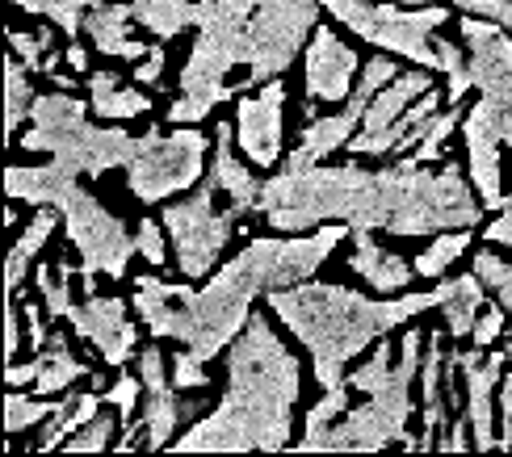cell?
<instances>
[{"mask_svg": "<svg viewBox=\"0 0 512 457\" xmlns=\"http://www.w3.org/2000/svg\"><path fill=\"white\" fill-rule=\"evenodd\" d=\"M256 214L273 231H315L324 223H349L353 231H458L479 227L483 202L458 160L429 172L416 151L399 156L391 168L357 164H311L303 172H277L261 185Z\"/></svg>", "mask_w": 512, "mask_h": 457, "instance_id": "6da1fadb", "label": "cell"}, {"mask_svg": "<svg viewBox=\"0 0 512 457\" xmlns=\"http://www.w3.org/2000/svg\"><path fill=\"white\" fill-rule=\"evenodd\" d=\"M298 361L256 311L227 353V395L206 420L177 437L181 453H277L290 445Z\"/></svg>", "mask_w": 512, "mask_h": 457, "instance_id": "7a4b0ae2", "label": "cell"}, {"mask_svg": "<svg viewBox=\"0 0 512 457\" xmlns=\"http://www.w3.org/2000/svg\"><path fill=\"white\" fill-rule=\"evenodd\" d=\"M349 231H353L349 223H324V231H311V235L252 239L231 265H223V273L206 277V286L194 298L177 302L164 336L181 340V348H189L202 361L219 357L252 319L256 294H269L277 286H298V281L315 277L319 265L340 248V239Z\"/></svg>", "mask_w": 512, "mask_h": 457, "instance_id": "3957f363", "label": "cell"}, {"mask_svg": "<svg viewBox=\"0 0 512 457\" xmlns=\"http://www.w3.org/2000/svg\"><path fill=\"white\" fill-rule=\"evenodd\" d=\"M441 298H445V277L429 294H399V298H366L349 286H336V281L307 277L298 286L269 290V311L311 353L319 386L336 390V386H349L345 365L361 348H370L374 340L395 332L399 323L441 307Z\"/></svg>", "mask_w": 512, "mask_h": 457, "instance_id": "277c9868", "label": "cell"}, {"mask_svg": "<svg viewBox=\"0 0 512 457\" xmlns=\"http://www.w3.org/2000/svg\"><path fill=\"white\" fill-rule=\"evenodd\" d=\"M21 151H47L55 164L97 181L110 168L131 164L139 151V139H131L126 130L89 126V105L59 89L47 97H34L30 130L21 135Z\"/></svg>", "mask_w": 512, "mask_h": 457, "instance_id": "5b68a950", "label": "cell"}, {"mask_svg": "<svg viewBox=\"0 0 512 457\" xmlns=\"http://www.w3.org/2000/svg\"><path fill=\"white\" fill-rule=\"evenodd\" d=\"M420 344L424 336L412 328L403 332L399 344V361L387 386H378L374 395L361 403L357 411H349L340 424L328 428L324 449L328 453H378L387 445H403V449H420V437H408V420H412V378L420 361Z\"/></svg>", "mask_w": 512, "mask_h": 457, "instance_id": "8992f818", "label": "cell"}, {"mask_svg": "<svg viewBox=\"0 0 512 457\" xmlns=\"http://www.w3.org/2000/svg\"><path fill=\"white\" fill-rule=\"evenodd\" d=\"M51 206L63 214V231H68L76 252L84 256V265H80L84 298L93 294L101 273L122 281L126 269H131V256L139 252V244H135V235L126 231V223L118 219V214H110L89 189L80 185V172H68V177L59 181Z\"/></svg>", "mask_w": 512, "mask_h": 457, "instance_id": "52a82bcc", "label": "cell"}, {"mask_svg": "<svg viewBox=\"0 0 512 457\" xmlns=\"http://www.w3.org/2000/svg\"><path fill=\"white\" fill-rule=\"evenodd\" d=\"M340 26L353 30L361 42H370L378 51H391L420 63L429 72H441L437 55V30L450 21L445 5H378V0H332L324 5Z\"/></svg>", "mask_w": 512, "mask_h": 457, "instance_id": "ba28073f", "label": "cell"}, {"mask_svg": "<svg viewBox=\"0 0 512 457\" xmlns=\"http://www.w3.org/2000/svg\"><path fill=\"white\" fill-rule=\"evenodd\" d=\"M215 193L219 185L215 181H198L194 193H189L185 202H173L164 206V231H168V244H173V260L185 281H206L215 273L219 256L227 248L231 231L240 223V206H231L223 214H215Z\"/></svg>", "mask_w": 512, "mask_h": 457, "instance_id": "9c48e42d", "label": "cell"}, {"mask_svg": "<svg viewBox=\"0 0 512 457\" xmlns=\"http://www.w3.org/2000/svg\"><path fill=\"white\" fill-rule=\"evenodd\" d=\"M206 172V135L194 126L160 135L152 126L147 135H139L135 160L126 164V189L135 193L143 206H156L173 193H185L202 181Z\"/></svg>", "mask_w": 512, "mask_h": 457, "instance_id": "30bf717a", "label": "cell"}, {"mask_svg": "<svg viewBox=\"0 0 512 457\" xmlns=\"http://www.w3.org/2000/svg\"><path fill=\"white\" fill-rule=\"evenodd\" d=\"M319 9L324 0H265L248 21V80L244 89H261V84L277 80L294 55L307 51V42L319 26Z\"/></svg>", "mask_w": 512, "mask_h": 457, "instance_id": "8fae6325", "label": "cell"}, {"mask_svg": "<svg viewBox=\"0 0 512 457\" xmlns=\"http://www.w3.org/2000/svg\"><path fill=\"white\" fill-rule=\"evenodd\" d=\"M462 139H466V168H471V185L479 193L483 210H504L508 193L500 185V151H504V139H500V105L492 93H483L471 114L462 118Z\"/></svg>", "mask_w": 512, "mask_h": 457, "instance_id": "7c38bea8", "label": "cell"}, {"mask_svg": "<svg viewBox=\"0 0 512 457\" xmlns=\"http://www.w3.org/2000/svg\"><path fill=\"white\" fill-rule=\"evenodd\" d=\"M282 114H286V89L282 80H269L256 89V97H240L236 105V143L248 164L269 168L282 160Z\"/></svg>", "mask_w": 512, "mask_h": 457, "instance_id": "4fadbf2b", "label": "cell"}, {"mask_svg": "<svg viewBox=\"0 0 512 457\" xmlns=\"http://www.w3.org/2000/svg\"><path fill=\"white\" fill-rule=\"evenodd\" d=\"M72 332L80 340H89L105 365H126L131 357H139V328L126 319V302L122 298H97L89 294L72 311Z\"/></svg>", "mask_w": 512, "mask_h": 457, "instance_id": "5bb4252c", "label": "cell"}, {"mask_svg": "<svg viewBox=\"0 0 512 457\" xmlns=\"http://www.w3.org/2000/svg\"><path fill=\"white\" fill-rule=\"evenodd\" d=\"M361 72V59L353 47L336 38V30L315 26L307 51H303V84L307 101H349L353 76Z\"/></svg>", "mask_w": 512, "mask_h": 457, "instance_id": "9a60e30c", "label": "cell"}, {"mask_svg": "<svg viewBox=\"0 0 512 457\" xmlns=\"http://www.w3.org/2000/svg\"><path fill=\"white\" fill-rule=\"evenodd\" d=\"M429 89H433L429 68L395 76L387 89H382V93L370 101V110L361 114L357 135L349 139V151H353V156H387V135H391V126L403 118V110H408L416 97H424Z\"/></svg>", "mask_w": 512, "mask_h": 457, "instance_id": "2e32d148", "label": "cell"}, {"mask_svg": "<svg viewBox=\"0 0 512 457\" xmlns=\"http://www.w3.org/2000/svg\"><path fill=\"white\" fill-rule=\"evenodd\" d=\"M168 361L160 353V344H147L139 353V378H143V449H164L173 445L177 424H181V399L177 382H168Z\"/></svg>", "mask_w": 512, "mask_h": 457, "instance_id": "e0dca14e", "label": "cell"}, {"mask_svg": "<svg viewBox=\"0 0 512 457\" xmlns=\"http://www.w3.org/2000/svg\"><path fill=\"white\" fill-rule=\"evenodd\" d=\"M458 365H462V378H466V416H471V437H475V449L479 453H492L500 449V437H496V424H492V390H500V378H504V365H508V353L487 357V348H466V353H454Z\"/></svg>", "mask_w": 512, "mask_h": 457, "instance_id": "ac0fdd59", "label": "cell"}, {"mask_svg": "<svg viewBox=\"0 0 512 457\" xmlns=\"http://www.w3.org/2000/svg\"><path fill=\"white\" fill-rule=\"evenodd\" d=\"M462 42H466V76L483 93L500 80H512V34L500 26L496 17L466 13L458 21Z\"/></svg>", "mask_w": 512, "mask_h": 457, "instance_id": "d6986e66", "label": "cell"}, {"mask_svg": "<svg viewBox=\"0 0 512 457\" xmlns=\"http://www.w3.org/2000/svg\"><path fill=\"white\" fill-rule=\"evenodd\" d=\"M131 21H135V5H122V0H114V5H110V0H101V5H93L89 17H84V30H89L93 47L105 59L135 63V59H143L152 47L131 34Z\"/></svg>", "mask_w": 512, "mask_h": 457, "instance_id": "ffe728a7", "label": "cell"}, {"mask_svg": "<svg viewBox=\"0 0 512 457\" xmlns=\"http://www.w3.org/2000/svg\"><path fill=\"white\" fill-rule=\"evenodd\" d=\"M349 269L370 281L378 294H403L408 290V281L416 277V265H408L399 252L382 248L374 231H353V252H349Z\"/></svg>", "mask_w": 512, "mask_h": 457, "instance_id": "44dd1931", "label": "cell"}, {"mask_svg": "<svg viewBox=\"0 0 512 457\" xmlns=\"http://www.w3.org/2000/svg\"><path fill=\"white\" fill-rule=\"evenodd\" d=\"M210 181H215L231 206H240L244 214L256 210V198H261V185L265 181H256V172L248 164L236 160V126H219V139H215V164H210Z\"/></svg>", "mask_w": 512, "mask_h": 457, "instance_id": "7402d4cb", "label": "cell"}, {"mask_svg": "<svg viewBox=\"0 0 512 457\" xmlns=\"http://www.w3.org/2000/svg\"><path fill=\"white\" fill-rule=\"evenodd\" d=\"M487 307V286L483 277L471 269V273H458V277H445V298H441V315H445V332L454 340L471 336L475 332V319L479 311Z\"/></svg>", "mask_w": 512, "mask_h": 457, "instance_id": "603a6c76", "label": "cell"}, {"mask_svg": "<svg viewBox=\"0 0 512 457\" xmlns=\"http://www.w3.org/2000/svg\"><path fill=\"white\" fill-rule=\"evenodd\" d=\"M89 105L93 114L105 122H126V118H139L152 110V97L135 84H122L118 72H93L89 76Z\"/></svg>", "mask_w": 512, "mask_h": 457, "instance_id": "cb8c5ba5", "label": "cell"}, {"mask_svg": "<svg viewBox=\"0 0 512 457\" xmlns=\"http://www.w3.org/2000/svg\"><path fill=\"white\" fill-rule=\"evenodd\" d=\"M101 403H105V395H93V390H84V395H63L59 407L51 411L47 420H42V441H38L34 449H38V453L63 449V441H68L72 432H80L84 424L97 416Z\"/></svg>", "mask_w": 512, "mask_h": 457, "instance_id": "d4e9b609", "label": "cell"}, {"mask_svg": "<svg viewBox=\"0 0 512 457\" xmlns=\"http://www.w3.org/2000/svg\"><path fill=\"white\" fill-rule=\"evenodd\" d=\"M441 336L445 332H433L429 344H424V437H420V449H437V432H441V420H445V353H441Z\"/></svg>", "mask_w": 512, "mask_h": 457, "instance_id": "484cf974", "label": "cell"}, {"mask_svg": "<svg viewBox=\"0 0 512 457\" xmlns=\"http://www.w3.org/2000/svg\"><path fill=\"white\" fill-rule=\"evenodd\" d=\"M80 378H89V365L72 357L68 336L51 332L47 348H42V374H38L34 390L38 395H63V390H68L72 382H80Z\"/></svg>", "mask_w": 512, "mask_h": 457, "instance_id": "4316f807", "label": "cell"}, {"mask_svg": "<svg viewBox=\"0 0 512 457\" xmlns=\"http://www.w3.org/2000/svg\"><path fill=\"white\" fill-rule=\"evenodd\" d=\"M51 235H55V206H38V214L30 219V227L21 231V239H17L13 252H9V265H5V290H9V294H17L21 277H26V269H30V260L38 256V248L47 244Z\"/></svg>", "mask_w": 512, "mask_h": 457, "instance_id": "83f0119b", "label": "cell"}, {"mask_svg": "<svg viewBox=\"0 0 512 457\" xmlns=\"http://www.w3.org/2000/svg\"><path fill=\"white\" fill-rule=\"evenodd\" d=\"M441 89H429L424 97H416L408 110H403V118L391 126V135H387V156H403V151H416L420 139H424V130H429V122L437 118V105H441Z\"/></svg>", "mask_w": 512, "mask_h": 457, "instance_id": "f1b7e54d", "label": "cell"}, {"mask_svg": "<svg viewBox=\"0 0 512 457\" xmlns=\"http://www.w3.org/2000/svg\"><path fill=\"white\" fill-rule=\"evenodd\" d=\"M135 21L156 38H177L185 26H194V0H131Z\"/></svg>", "mask_w": 512, "mask_h": 457, "instance_id": "f546056e", "label": "cell"}, {"mask_svg": "<svg viewBox=\"0 0 512 457\" xmlns=\"http://www.w3.org/2000/svg\"><path fill=\"white\" fill-rule=\"evenodd\" d=\"M72 260L68 256H55V269L51 265H38V273H34V281H38V294H42V302H47V315H51V323L55 319H72V311H76V302H72Z\"/></svg>", "mask_w": 512, "mask_h": 457, "instance_id": "4dcf8cb0", "label": "cell"}, {"mask_svg": "<svg viewBox=\"0 0 512 457\" xmlns=\"http://www.w3.org/2000/svg\"><path fill=\"white\" fill-rule=\"evenodd\" d=\"M349 390L353 386H336V390H324V399H319L311 411H307V428H303V441H298L294 449H303V453H315V449H324V437H328V428L345 416L349 411Z\"/></svg>", "mask_w": 512, "mask_h": 457, "instance_id": "1f68e13d", "label": "cell"}, {"mask_svg": "<svg viewBox=\"0 0 512 457\" xmlns=\"http://www.w3.org/2000/svg\"><path fill=\"white\" fill-rule=\"evenodd\" d=\"M471 231H475V227L441 231V235L433 239V244H429V248H424V252L412 260L416 273H420V277H429V281H441V277H445V269L458 265V256H462L466 248H471Z\"/></svg>", "mask_w": 512, "mask_h": 457, "instance_id": "d6a6232c", "label": "cell"}, {"mask_svg": "<svg viewBox=\"0 0 512 457\" xmlns=\"http://www.w3.org/2000/svg\"><path fill=\"white\" fill-rule=\"evenodd\" d=\"M30 68L21 63L17 55L5 63V143H17V126H21V118H26L30 110H34V89H30V76H26Z\"/></svg>", "mask_w": 512, "mask_h": 457, "instance_id": "836d02e7", "label": "cell"}, {"mask_svg": "<svg viewBox=\"0 0 512 457\" xmlns=\"http://www.w3.org/2000/svg\"><path fill=\"white\" fill-rule=\"evenodd\" d=\"M93 5H101V0H13V9L47 17L51 26H59L63 34H72V38L84 30V17H89Z\"/></svg>", "mask_w": 512, "mask_h": 457, "instance_id": "e575fe53", "label": "cell"}, {"mask_svg": "<svg viewBox=\"0 0 512 457\" xmlns=\"http://www.w3.org/2000/svg\"><path fill=\"white\" fill-rule=\"evenodd\" d=\"M55 407H59V399H51V395L30 399V395H21V390L13 386L9 399H5V432H30L34 424L47 420Z\"/></svg>", "mask_w": 512, "mask_h": 457, "instance_id": "d590c367", "label": "cell"}, {"mask_svg": "<svg viewBox=\"0 0 512 457\" xmlns=\"http://www.w3.org/2000/svg\"><path fill=\"white\" fill-rule=\"evenodd\" d=\"M391 374H395V353H391V340L382 336V340H374V357L361 365L357 374H349V386L361 390V395H374L378 386L391 382Z\"/></svg>", "mask_w": 512, "mask_h": 457, "instance_id": "8d00e7d4", "label": "cell"}, {"mask_svg": "<svg viewBox=\"0 0 512 457\" xmlns=\"http://www.w3.org/2000/svg\"><path fill=\"white\" fill-rule=\"evenodd\" d=\"M55 30H59V26H42L38 34H30V30H9V47H13V55L26 63L30 72H42V59H47V51L55 47Z\"/></svg>", "mask_w": 512, "mask_h": 457, "instance_id": "74e56055", "label": "cell"}, {"mask_svg": "<svg viewBox=\"0 0 512 457\" xmlns=\"http://www.w3.org/2000/svg\"><path fill=\"white\" fill-rule=\"evenodd\" d=\"M114 432H118V416H105V411H97V416L80 428V437L63 441V449H68V453H101V449L114 445Z\"/></svg>", "mask_w": 512, "mask_h": 457, "instance_id": "f35d334b", "label": "cell"}, {"mask_svg": "<svg viewBox=\"0 0 512 457\" xmlns=\"http://www.w3.org/2000/svg\"><path fill=\"white\" fill-rule=\"evenodd\" d=\"M458 114H462V105H450V110L437 114V118L429 122V130H424V139H420V147H416V160H420V164H437V160H441V143L454 135Z\"/></svg>", "mask_w": 512, "mask_h": 457, "instance_id": "ab89813d", "label": "cell"}, {"mask_svg": "<svg viewBox=\"0 0 512 457\" xmlns=\"http://www.w3.org/2000/svg\"><path fill=\"white\" fill-rule=\"evenodd\" d=\"M105 403H110L118 416H122V428L135 420V407L143 403V378H135V374H122L110 390H105Z\"/></svg>", "mask_w": 512, "mask_h": 457, "instance_id": "60d3db41", "label": "cell"}, {"mask_svg": "<svg viewBox=\"0 0 512 457\" xmlns=\"http://www.w3.org/2000/svg\"><path fill=\"white\" fill-rule=\"evenodd\" d=\"M164 223L156 227V219H143L139 231H135V244H139V256L147 260V265H168V244H164Z\"/></svg>", "mask_w": 512, "mask_h": 457, "instance_id": "b9f144b4", "label": "cell"}, {"mask_svg": "<svg viewBox=\"0 0 512 457\" xmlns=\"http://www.w3.org/2000/svg\"><path fill=\"white\" fill-rule=\"evenodd\" d=\"M504 332H508V311H504V302H492V307H483V311H479L471 340H475L479 348H492Z\"/></svg>", "mask_w": 512, "mask_h": 457, "instance_id": "7bdbcfd3", "label": "cell"}, {"mask_svg": "<svg viewBox=\"0 0 512 457\" xmlns=\"http://www.w3.org/2000/svg\"><path fill=\"white\" fill-rule=\"evenodd\" d=\"M202 365H206L202 357H194L189 348H181V353L173 357V382H177V390H202L210 382V374Z\"/></svg>", "mask_w": 512, "mask_h": 457, "instance_id": "ee69618b", "label": "cell"}, {"mask_svg": "<svg viewBox=\"0 0 512 457\" xmlns=\"http://www.w3.org/2000/svg\"><path fill=\"white\" fill-rule=\"evenodd\" d=\"M471 269H475V273L483 277V286H487V290H496L500 281H504V273H508L512 265H508V260H500V256H496L492 248H483V252H479L475 260H471Z\"/></svg>", "mask_w": 512, "mask_h": 457, "instance_id": "f6af8a7d", "label": "cell"}, {"mask_svg": "<svg viewBox=\"0 0 512 457\" xmlns=\"http://www.w3.org/2000/svg\"><path fill=\"white\" fill-rule=\"evenodd\" d=\"M437 449L445 453H462V449H475V437H471V416L466 411H454V424H450V437H441Z\"/></svg>", "mask_w": 512, "mask_h": 457, "instance_id": "bcb514c9", "label": "cell"}, {"mask_svg": "<svg viewBox=\"0 0 512 457\" xmlns=\"http://www.w3.org/2000/svg\"><path fill=\"white\" fill-rule=\"evenodd\" d=\"M487 244H500V248H512V189H508V202L500 210V219H492V227L483 231Z\"/></svg>", "mask_w": 512, "mask_h": 457, "instance_id": "7dc6e473", "label": "cell"}, {"mask_svg": "<svg viewBox=\"0 0 512 457\" xmlns=\"http://www.w3.org/2000/svg\"><path fill=\"white\" fill-rule=\"evenodd\" d=\"M160 76H164V47H156V42H152V51L139 59L135 80H139V84H160Z\"/></svg>", "mask_w": 512, "mask_h": 457, "instance_id": "c3c4849f", "label": "cell"}, {"mask_svg": "<svg viewBox=\"0 0 512 457\" xmlns=\"http://www.w3.org/2000/svg\"><path fill=\"white\" fill-rule=\"evenodd\" d=\"M500 449H512V378H500Z\"/></svg>", "mask_w": 512, "mask_h": 457, "instance_id": "681fc988", "label": "cell"}, {"mask_svg": "<svg viewBox=\"0 0 512 457\" xmlns=\"http://www.w3.org/2000/svg\"><path fill=\"white\" fill-rule=\"evenodd\" d=\"M21 315H26V328H30V348H34V353H42V348H47V340H51L47 319L38 315V307H21Z\"/></svg>", "mask_w": 512, "mask_h": 457, "instance_id": "f907efd6", "label": "cell"}, {"mask_svg": "<svg viewBox=\"0 0 512 457\" xmlns=\"http://www.w3.org/2000/svg\"><path fill=\"white\" fill-rule=\"evenodd\" d=\"M38 374H42V353H34V361H26V365H9L5 369L9 386H30V382H38Z\"/></svg>", "mask_w": 512, "mask_h": 457, "instance_id": "816d5d0a", "label": "cell"}, {"mask_svg": "<svg viewBox=\"0 0 512 457\" xmlns=\"http://www.w3.org/2000/svg\"><path fill=\"white\" fill-rule=\"evenodd\" d=\"M17 344H21V323H17V302L9 294V302H5V353L9 357H17Z\"/></svg>", "mask_w": 512, "mask_h": 457, "instance_id": "f5cc1de1", "label": "cell"}, {"mask_svg": "<svg viewBox=\"0 0 512 457\" xmlns=\"http://www.w3.org/2000/svg\"><path fill=\"white\" fill-rule=\"evenodd\" d=\"M454 5L462 13H479V17H500L504 5H512V0H454Z\"/></svg>", "mask_w": 512, "mask_h": 457, "instance_id": "db71d44e", "label": "cell"}, {"mask_svg": "<svg viewBox=\"0 0 512 457\" xmlns=\"http://www.w3.org/2000/svg\"><path fill=\"white\" fill-rule=\"evenodd\" d=\"M63 55H68V68L72 72H89V51H84L80 42H68V51H63Z\"/></svg>", "mask_w": 512, "mask_h": 457, "instance_id": "11a10c76", "label": "cell"}, {"mask_svg": "<svg viewBox=\"0 0 512 457\" xmlns=\"http://www.w3.org/2000/svg\"><path fill=\"white\" fill-rule=\"evenodd\" d=\"M496 298L504 302V311H508V319H512V269L504 273V281H500V286H496Z\"/></svg>", "mask_w": 512, "mask_h": 457, "instance_id": "9f6ffc18", "label": "cell"}, {"mask_svg": "<svg viewBox=\"0 0 512 457\" xmlns=\"http://www.w3.org/2000/svg\"><path fill=\"white\" fill-rule=\"evenodd\" d=\"M51 84H55V89H63V93H72V89H76V80H72L68 72H55V76H51Z\"/></svg>", "mask_w": 512, "mask_h": 457, "instance_id": "6f0895ef", "label": "cell"}, {"mask_svg": "<svg viewBox=\"0 0 512 457\" xmlns=\"http://www.w3.org/2000/svg\"><path fill=\"white\" fill-rule=\"evenodd\" d=\"M496 21H500V26H504V30H508V34H512V5H504V13H500V17H496Z\"/></svg>", "mask_w": 512, "mask_h": 457, "instance_id": "680465c9", "label": "cell"}, {"mask_svg": "<svg viewBox=\"0 0 512 457\" xmlns=\"http://www.w3.org/2000/svg\"><path fill=\"white\" fill-rule=\"evenodd\" d=\"M399 5H433V0H399Z\"/></svg>", "mask_w": 512, "mask_h": 457, "instance_id": "91938a15", "label": "cell"}, {"mask_svg": "<svg viewBox=\"0 0 512 457\" xmlns=\"http://www.w3.org/2000/svg\"><path fill=\"white\" fill-rule=\"evenodd\" d=\"M324 5H332V0H324Z\"/></svg>", "mask_w": 512, "mask_h": 457, "instance_id": "94428289", "label": "cell"}]
</instances>
